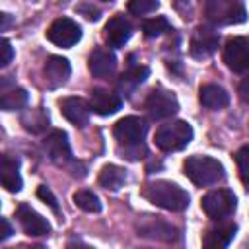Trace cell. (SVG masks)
Masks as SVG:
<instances>
[{
    "label": "cell",
    "mask_w": 249,
    "mask_h": 249,
    "mask_svg": "<svg viewBox=\"0 0 249 249\" xmlns=\"http://www.w3.org/2000/svg\"><path fill=\"white\" fill-rule=\"evenodd\" d=\"M144 196L152 204L165 208V210H171V212H181L189 206V193L171 181L148 183L144 189Z\"/></svg>",
    "instance_id": "1"
},
{
    "label": "cell",
    "mask_w": 249,
    "mask_h": 249,
    "mask_svg": "<svg viewBox=\"0 0 249 249\" xmlns=\"http://www.w3.org/2000/svg\"><path fill=\"white\" fill-rule=\"evenodd\" d=\"M185 175L196 187H210L224 179V165L210 156H191L183 163Z\"/></svg>",
    "instance_id": "2"
},
{
    "label": "cell",
    "mask_w": 249,
    "mask_h": 249,
    "mask_svg": "<svg viewBox=\"0 0 249 249\" xmlns=\"http://www.w3.org/2000/svg\"><path fill=\"white\" fill-rule=\"evenodd\" d=\"M204 14L214 25H237L247 19L243 0H202Z\"/></svg>",
    "instance_id": "3"
},
{
    "label": "cell",
    "mask_w": 249,
    "mask_h": 249,
    "mask_svg": "<svg viewBox=\"0 0 249 249\" xmlns=\"http://www.w3.org/2000/svg\"><path fill=\"white\" fill-rule=\"evenodd\" d=\"M193 140V126L187 121H171L161 124L156 134L154 142L163 152H179L187 148V144Z\"/></svg>",
    "instance_id": "4"
},
{
    "label": "cell",
    "mask_w": 249,
    "mask_h": 249,
    "mask_svg": "<svg viewBox=\"0 0 249 249\" xmlns=\"http://www.w3.org/2000/svg\"><path fill=\"white\" fill-rule=\"evenodd\" d=\"M202 210L204 214L214 220V222H224L228 220L237 206V198L233 195V191L230 189H214L210 193H206L202 196Z\"/></svg>",
    "instance_id": "5"
},
{
    "label": "cell",
    "mask_w": 249,
    "mask_h": 249,
    "mask_svg": "<svg viewBox=\"0 0 249 249\" xmlns=\"http://www.w3.org/2000/svg\"><path fill=\"white\" fill-rule=\"evenodd\" d=\"M43 148L47 152V156L51 158V161H54L56 165H70L72 173L78 177V167L80 163L74 161L72 152H70V144H68V136L64 130H51L45 140H43Z\"/></svg>",
    "instance_id": "6"
},
{
    "label": "cell",
    "mask_w": 249,
    "mask_h": 249,
    "mask_svg": "<svg viewBox=\"0 0 249 249\" xmlns=\"http://www.w3.org/2000/svg\"><path fill=\"white\" fill-rule=\"evenodd\" d=\"M144 107L152 121H161V119L173 117L179 111V101L171 91H167L163 88H156L148 93Z\"/></svg>",
    "instance_id": "7"
},
{
    "label": "cell",
    "mask_w": 249,
    "mask_h": 249,
    "mask_svg": "<svg viewBox=\"0 0 249 249\" xmlns=\"http://www.w3.org/2000/svg\"><path fill=\"white\" fill-rule=\"evenodd\" d=\"M220 43V35L214 27L210 25H198L195 27V31L191 33L189 39V53L195 58H208L216 53Z\"/></svg>",
    "instance_id": "8"
},
{
    "label": "cell",
    "mask_w": 249,
    "mask_h": 249,
    "mask_svg": "<svg viewBox=\"0 0 249 249\" xmlns=\"http://www.w3.org/2000/svg\"><path fill=\"white\" fill-rule=\"evenodd\" d=\"M148 132V124L142 117H136V115H128V117H123L121 121H117L115 128H113V134L117 138V142L121 146H134V144H140L144 140Z\"/></svg>",
    "instance_id": "9"
},
{
    "label": "cell",
    "mask_w": 249,
    "mask_h": 249,
    "mask_svg": "<svg viewBox=\"0 0 249 249\" xmlns=\"http://www.w3.org/2000/svg\"><path fill=\"white\" fill-rule=\"evenodd\" d=\"M47 39L56 47H72L82 39V27L70 18H58L47 29Z\"/></svg>",
    "instance_id": "10"
},
{
    "label": "cell",
    "mask_w": 249,
    "mask_h": 249,
    "mask_svg": "<svg viewBox=\"0 0 249 249\" xmlns=\"http://www.w3.org/2000/svg\"><path fill=\"white\" fill-rule=\"evenodd\" d=\"M224 62L231 72H247L249 70V41L245 37H231L224 45Z\"/></svg>",
    "instance_id": "11"
},
{
    "label": "cell",
    "mask_w": 249,
    "mask_h": 249,
    "mask_svg": "<svg viewBox=\"0 0 249 249\" xmlns=\"http://www.w3.org/2000/svg\"><path fill=\"white\" fill-rule=\"evenodd\" d=\"M16 216H18V220L21 224V230L29 237H41V235H47L51 231L49 222L39 212H35L29 204H25V202H21L16 208Z\"/></svg>",
    "instance_id": "12"
},
{
    "label": "cell",
    "mask_w": 249,
    "mask_h": 249,
    "mask_svg": "<svg viewBox=\"0 0 249 249\" xmlns=\"http://www.w3.org/2000/svg\"><path fill=\"white\" fill-rule=\"evenodd\" d=\"M130 35H132V23L128 21V18H124V14L113 16L103 27V41L113 49L123 47L130 39Z\"/></svg>",
    "instance_id": "13"
},
{
    "label": "cell",
    "mask_w": 249,
    "mask_h": 249,
    "mask_svg": "<svg viewBox=\"0 0 249 249\" xmlns=\"http://www.w3.org/2000/svg\"><path fill=\"white\" fill-rule=\"evenodd\" d=\"M88 68L95 78L107 80L109 76H113V72L117 68V56L113 54V51H109L105 47H97V49H93V53L88 58Z\"/></svg>",
    "instance_id": "14"
},
{
    "label": "cell",
    "mask_w": 249,
    "mask_h": 249,
    "mask_svg": "<svg viewBox=\"0 0 249 249\" xmlns=\"http://www.w3.org/2000/svg\"><path fill=\"white\" fill-rule=\"evenodd\" d=\"M60 105V113L74 124V126H86L89 123V113H91V107H89V101L82 99V97H62L58 101Z\"/></svg>",
    "instance_id": "15"
},
{
    "label": "cell",
    "mask_w": 249,
    "mask_h": 249,
    "mask_svg": "<svg viewBox=\"0 0 249 249\" xmlns=\"http://www.w3.org/2000/svg\"><path fill=\"white\" fill-rule=\"evenodd\" d=\"M89 107L93 113H97L101 117H109V115H115L123 107V99L111 89L95 88L89 95Z\"/></svg>",
    "instance_id": "16"
},
{
    "label": "cell",
    "mask_w": 249,
    "mask_h": 249,
    "mask_svg": "<svg viewBox=\"0 0 249 249\" xmlns=\"http://www.w3.org/2000/svg\"><path fill=\"white\" fill-rule=\"evenodd\" d=\"M70 62L64 56H49L45 66H43V74H45V82L51 89H56L60 86L66 84V80L70 78Z\"/></svg>",
    "instance_id": "17"
},
{
    "label": "cell",
    "mask_w": 249,
    "mask_h": 249,
    "mask_svg": "<svg viewBox=\"0 0 249 249\" xmlns=\"http://www.w3.org/2000/svg\"><path fill=\"white\" fill-rule=\"evenodd\" d=\"M138 235L142 237H152V239H161V241H173L175 239V228L169 226L167 222L160 220L158 216H146L142 224H138Z\"/></svg>",
    "instance_id": "18"
},
{
    "label": "cell",
    "mask_w": 249,
    "mask_h": 249,
    "mask_svg": "<svg viewBox=\"0 0 249 249\" xmlns=\"http://www.w3.org/2000/svg\"><path fill=\"white\" fill-rule=\"evenodd\" d=\"M235 231H237V226L233 222H226V224H218L216 228H210L202 239L204 247L208 249H222V247H228L231 243V239L235 237Z\"/></svg>",
    "instance_id": "19"
},
{
    "label": "cell",
    "mask_w": 249,
    "mask_h": 249,
    "mask_svg": "<svg viewBox=\"0 0 249 249\" xmlns=\"http://www.w3.org/2000/svg\"><path fill=\"white\" fill-rule=\"evenodd\" d=\"M0 169H2V185H4V189L10 191V193L21 191L23 181H21V175H19V160L16 156L4 154Z\"/></svg>",
    "instance_id": "20"
},
{
    "label": "cell",
    "mask_w": 249,
    "mask_h": 249,
    "mask_svg": "<svg viewBox=\"0 0 249 249\" xmlns=\"http://www.w3.org/2000/svg\"><path fill=\"white\" fill-rule=\"evenodd\" d=\"M198 99L210 111H220V109L228 107V103H230L228 91L218 84H204L198 91Z\"/></svg>",
    "instance_id": "21"
},
{
    "label": "cell",
    "mask_w": 249,
    "mask_h": 249,
    "mask_svg": "<svg viewBox=\"0 0 249 249\" xmlns=\"http://www.w3.org/2000/svg\"><path fill=\"white\" fill-rule=\"evenodd\" d=\"M150 76V68L144 66V64H136V66H130L119 80V88L124 95H130L140 84L146 82V78Z\"/></svg>",
    "instance_id": "22"
},
{
    "label": "cell",
    "mask_w": 249,
    "mask_h": 249,
    "mask_svg": "<svg viewBox=\"0 0 249 249\" xmlns=\"http://www.w3.org/2000/svg\"><path fill=\"white\" fill-rule=\"evenodd\" d=\"M97 181H99V185H101L103 189H107V191H119V189L124 185V181H126V171H124L123 167H119V165L107 163V165L101 167Z\"/></svg>",
    "instance_id": "23"
},
{
    "label": "cell",
    "mask_w": 249,
    "mask_h": 249,
    "mask_svg": "<svg viewBox=\"0 0 249 249\" xmlns=\"http://www.w3.org/2000/svg\"><path fill=\"white\" fill-rule=\"evenodd\" d=\"M27 101H29V95H27V91L23 88L14 86L10 89H6V88L2 89L0 107L4 111H19V109H23L27 105Z\"/></svg>",
    "instance_id": "24"
},
{
    "label": "cell",
    "mask_w": 249,
    "mask_h": 249,
    "mask_svg": "<svg viewBox=\"0 0 249 249\" xmlns=\"http://www.w3.org/2000/svg\"><path fill=\"white\" fill-rule=\"evenodd\" d=\"M21 124H23L25 130H29L33 134H39L49 126V115L45 113L43 107L29 109V111H25L21 115Z\"/></svg>",
    "instance_id": "25"
},
{
    "label": "cell",
    "mask_w": 249,
    "mask_h": 249,
    "mask_svg": "<svg viewBox=\"0 0 249 249\" xmlns=\"http://www.w3.org/2000/svg\"><path fill=\"white\" fill-rule=\"evenodd\" d=\"M74 204L78 208H82L84 212H99L101 210V202L97 198V195H93L91 191H76L74 193Z\"/></svg>",
    "instance_id": "26"
},
{
    "label": "cell",
    "mask_w": 249,
    "mask_h": 249,
    "mask_svg": "<svg viewBox=\"0 0 249 249\" xmlns=\"http://www.w3.org/2000/svg\"><path fill=\"white\" fill-rule=\"evenodd\" d=\"M142 31H144V35L146 37H160V35H163V33H167V31H171V25H169V21H167V18L165 16H156V18H152V19H146L144 21V25H142Z\"/></svg>",
    "instance_id": "27"
},
{
    "label": "cell",
    "mask_w": 249,
    "mask_h": 249,
    "mask_svg": "<svg viewBox=\"0 0 249 249\" xmlns=\"http://www.w3.org/2000/svg\"><path fill=\"white\" fill-rule=\"evenodd\" d=\"M235 163H237V171H239L241 183L249 189V146H241L235 152Z\"/></svg>",
    "instance_id": "28"
},
{
    "label": "cell",
    "mask_w": 249,
    "mask_h": 249,
    "mask_svg": "<svg viewBox=\"0 0 249 249\" xmlns=\"http://www.w3.org/2000/svg\"><path fill=\"white\" fill-rule=\"evenodd\" d=\"M158 6H160L158 0H128V4H126L128 12L134 14V16H146V14H152V12L158 10Z\"/></svg>",
    "instance_id": "29"
},
{
    "label": "cell",
    "mask_w": 249,
    "mask_h": 249,
    "mask_svg": "<svg viewBox=\"0 0 249 249\" xmlns=\"http://www.w3.org/2000/svg\"><path fill=\"white\" fill-rule=\"evenodd\" d=\"M37 196H39L45 204H49V208H51L54 214H58V200H56V196L53 195V191H51L47 185H41V187L37 189Z\"/></svg>",
    "instance_id": "30"
},
{
    "label": "cell",
    "mask_w": 249,
    "mask_h": 249,
    "mask_svg": "<svg viewBox=\"0 0 249 249\" xmlns=\"http://www.w3.org/2000/svg\"><path fill=\"white\" fill-rule=\"evenodd\" d=\"M12 56H14V49H12L10 41L2 39L0 41V66H8L12 62Z\"/></svg>",
    "instance_id": "31"
},
{
    "label": "cell",
    "mask_w": 249,
    "mask_h": 249,
    "mask_svg": "<svg viewBox=\"0 0 249 249\" xmlns=\"http://www.w3.org/2000/svg\"><path fill=\"white\" fill-rule=\"evenodd\" d=\"M239 97L245 101V103H249V74L241 80V84H239Z\"/></svg>",
    "instance_id": "32"
},
{
    "label": "cell",
    "mask_w": 249,
    "mask_h": 249,
    "mask_svg": "<svg viewBox=\"0 0 249 249\" xmlns=\"http://www.w3.org/2000/svg\"><path fill=\"white\" fill-rule=\"evenodd\" d=\"M0 226H2V231H0V241H6L12 233H14V230H12V226H10V222L6 220V218H2L0 220Z\"/></svg>",
    "instance_id": "33"
},
{
    "label": "cell",
    "mask_w": 249,
    "mask_h": 249,
    "mask_svg": "<svg viewBox=\"0 0 249 249\" xmlns=\"http://www.w3.org/2000/svg\"><path fill=\"white\" fill-rule=\"evenodd\" d=\"M86 8H88V4L80 6L78 10H86ZM86 18H88V19H93V21H95V19H99V10H97V8H91V6H89V10L86 12Z\"/></svg>",
    "instance_id": "34"
},
{
    "label": "cell",
    "mask_w": 249,
    "mask_h": 249,
    "mask_svg": "<svg viewBox=\"0 0 249 249\" xmlns=\"http://www.w3.org/2000/svg\"><path fill=\"white\" fill-rule=\"evenodd\" d=\"M2 19H4V23H2V31H6L8 21H10V16H8V14H2Z\"/></svg>",
    "instance_id": "35"
},
{
    "label": "cell",
    "mask_w": 249,
    "mask_h": 249,
    "mask_svg": "<svg viewBox=\"0 0 249 249\" xmlns=\"http://www.w3.org/2000/svg\"><path fill=\"white\" fill-rule=\"evenodd\" d=\"M101 2H111V0H101Z\"/></svg>",
    "instance_id": "36"
}]
</instances>
